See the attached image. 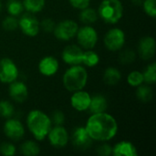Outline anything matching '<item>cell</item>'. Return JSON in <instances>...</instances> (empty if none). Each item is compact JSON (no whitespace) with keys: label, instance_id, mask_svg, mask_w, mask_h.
I'll return each instance as SVG.
<instances>
[{"label":"cell","instance_id":"obj_24","mask_svg":"<svg viewBox=\"0 0 156 156\" xmlns=\"http://www.w3.org/2000/svg\"><path fill=\"white\" fill-rule=\"evenodd\" d=\"M100 62V56L93 51L92 49H86L83 52V58H82V65L86 67H95Z\"/></svg>","mask_w":156,"mask_h":156},{"label":"cell","instance_id":"obj_13","mask_svg":"<svg viewBox=\"0 0 156 156\" xmlns=\"http://www.w3.org/2000/svg\"><path fill=\"white\" fill-rule=\"evenodd\" d=\"M71 143L76 149L85 151L91 146L92 139L88 134L84 126H79L72 133Z\"/></svg>","mask_w":156,"mask_h":156},{"label":"cell","instance_id":"obj_27","mask_svg":"<svg viewBox=\"0 0 156 156\" xmlns=\"http://www.w3.org/2000/svg\"><path fill=\"white\" fill-rule=\"evenodd\" d=\"M144 76V82L147 83L148 85L154 84L156 80V64L155 62H153L149 64L143 73Z\"/></svg>","mask_w":156,"mask_h":156},{"label":"cell","instance_id":"obj_22","mask_svg":"<svg viewBox=\"0 0 156 156\" xmlns=\"http://www.w3.org/2000/svg\"><path fill=\"white\" fill-rule=\"evenodd\" d=\"M20 153L23 155L27 156H36L40 153V147L38 144L32 140L25 141L20 145Z\"/></svg>","mask_w":156,"mask_h":156},{"label":"cell","instance_id":"obj_19","mask_svg":"<svg viewBox=\"0 0 156 156\" xmlns=\"http://www.w3.org/2000/svg\"><path fill=\"white\" fill-rule=\"evenodd\" d=\"M108 108V101L105 96L101 94H95L90 98V103L88 111L92 113H99L106 112Z\"/></svg>","mask_w":156,"mask_h":156},{"label":"cell","instance_id":"obj_28","mask_svg":"<svg viewBox=\"0 0 156 156\" xmlns=\"http://www.w3.org/2000/svg\"><path fill=\"white\" fill-rule=\"evenodd\" d=\"M127 82L130 86L137 88L144 83V76L143 72L138 70H133L129 73L127 76Z\"/></svg>","mask_w":156,"mask_h":156},{"label":"cell","instance_id":"obj_35","mask_svg":"<svg viewBox=\"0 0 156 156\" xmlns=\"http://www.w3.org/2000/svg\"><path fill=\"white\" fill-rule=\"evenodd\" d=\"M50 120L52 122V124L63 125V123L65 122V115H64L62 111L57 110V111L53 112V113H52V115L50 117Z\"/></svg>","mask_w":156,"mask_h":156},{"label":"cell","instance_id":"obj_20","mask_svg":"<svg viewBox=\"0 0 156 156\" xmlns=\"http://www.w3.org/2000/svg\"><path fill=\"white\" fill-rule=\"evenodd\" d=\"M122 80L121 71L115 67H109L103 73V81L109 86L117 85Z\"/></svg>","mask_w":156,"mask_h":156},{"label":"cell","instance_id":"obj_6","mask_svg":"<svg viewBox=\"0 0 156 156\" xmlns=\"http://www.w3.org/2000/svg\"><path fill=\"white\" fill-rule=\"evenodd\" d=\"M79 29V25L71 19H65L56 24L53 30L54 36L60 41H69L76 37Z\"/></svg>","mask_w":156,"mask_h":156},{"label":"cell","instance_id":"obj_31","mask_svg":"<svg viewBox=\"0 0 156 156\" xmlns=\"http://www.w3.org/2000/svg\"><path fill=\"white\" fill-rule=\"evenodd\" d=\"M136 58V53L132 49H125L119 55V60L122 64L127 65L133 63Z\"/></svg>","mask_w":156,"mask_h":156},{"label":"cell","instance_id":"obj_21","mask_svg":"<svg viewBox=\"0 0 156 156\" xmlns=\"http://www.w3.org/2000/svg\"><path fill=\"white\" fill-rule=\"evenodd\" d=\"M98 12L96 9L92 8V7H86L84 9L80 10L79 18L80 20L81 23H83L84 25H90L95 23L98 20Z\"/></svg>","mask_w":156,"mask_h":156},{"label":"cell","instance_id":"obj_16","mask_svg":"<svg viewBox=\"0 0 156 156\" xmlns=\"http://www.w3.org/2000/svg\"><path fill=\"white\" fill-rule=\"evenodd\" d=\"M90 98L89 92L80 90L72 92L71 98H70V104L71 107L78 111V112H85L88 111L90 103Z\"/></svg>","mask_w":156,"mask_h":156},{"label":"cell","instance_id":"obj_7","mask_svg":"<svg viewBox=\"0 0 156 156\" xmlns=\"http://www.w3.org/2000/svg\"><path fill=\"white\" fill-rule=\"evenodd\" d=\"M105 48L110 51H119L125 44V34L122 29L119 27H112L109 29L103 37Z\"/></svg>","mask_w":156,"mask_h":156},{"label":"cell","instance_id":"obj_38","mask_svg":"<svg viewBox=\"0 0 156 156\" xmlns=\"http://www.w3.org/2000/svg\"><path fill=\"white\" fill-rule=\"evenodd\" d=\"M131 1L135 5H143V2H144V0H131Z\"/></svg>","mask_w":156,"mask_h":156},{"label":"cell","instance_id":"obj_14","mask_svg":"<svg viewBox=\"0 0 156 156\" xmlns=\"http://www.w3.org/2000/svg\"><path fill=\"white\" fill-rule=\"evenodd\" d=\"M155 39L151 36H145L139 40L138 55L144 60H149L154 58L155 54Z\"/></svg>","mask_w":156,"mask_h":156},{"label":"cell","instance_id":"obj_34","mask_svg":"<svg viewBox=\"0 0 156 156\" xmlns=\"http://www.w3.org/2000/svg\"><path fill=\"white\" fill-rule=\"evenodd\" d=\"M55 21L49 17H47L40 22V28L46 33H52L55 28Z\"/></svg>","mask_w":156,"mask_h":156},{"label":"cell","instance_id":"obj_8","mask_svg":"<svg viewBox=\"0 0 156 156\" xmlns=\"http://www.w3.org/2000/svg\"><path fill=\"white\" fill-rule=\"evenodd\" d=\"M18 27L27 37H36L40 30V23L35 14L24 13L18 18Z\"/></svg>","mask_w":156,"mask_h":156},{"label":"cell","instance_id":"obj_2","mask_svg":"<svg viewBox=\"0 0 156 156\" xmlns=\"http://www.w3.org/2000/svg\"><path fill=\"white\" fill-rule=\"evenodd\" d=\"M27 127L36 141L41 142L48 136L52 127L50 117L40 110H32L28 112L26 120Z\"/></svg>","mask_w":156,"mask_h":156},{"label":"cell","instance_id":"obj_12","mask_svg":"<svg viewBox=\"0 0 156 156\" xmlns=\"http://www.w3.org/2000/svg\"><path fill=\"white\" fill-rule=\"evenodd\" d=\"M84 50L78 45H69L65 47L61 53V58L64 63L73 66V65H82Z\"/></svg>","mask_w":156,"mask_h":156},{"label":"cell","instance_id":"obj_33","mask_svg":"<svg viewBox=\"0 0 156 156\" xmlns=\"http://www.w3.org/2000/svg\"><path fill=\"white\" fill-rule=\"evenodd\" d=\"M16 153V146L9 142H4L0 144V154L5 156H13Z\"/></svg>","mask_w":156,"mask_h":156},{"label":"cell","instance_id":"obj_3","mask_svg":"<svg viewBox=\"0 0 156 156\" xmlns=\"http://www.w3.org/2000/svg\"><path fill=\"white\" fill-rule=\"evenodd\" d=\"M62 82L69 92L83 90L88 82V72L82 65H73L63 74Z\"/></svg>","mask_w":156,"mask_h":156},{"label":"cell","instance_id":"obj_9","mask_svg":"<svg viewBox=\"0 0 156 156\" xmlns=\"http://www.w3.org/2000/svg\"><path fill=\"white\" fill-rule=\"evenodd\" d=\"M18 69L16 64L9 58L0 59V82L9 84L18 78Z\"/></svg>","mask_w":156,"mask_h":156},{"label":"cell","instance_id":"obj_29","mask_svg":"<svg viewBox=\"0 0 156 156\" xmlns=\"http://www.w3.org/2000/svg\"><path fill=\"white\" fill-rule=\"evenodd\" d=\"M15 113V108L13 104L8 101H0V117L4 119L11 118Z\"/></svg>","mask_w":156,"mask_h":156},{"label":"cell","instance_id":"obj_26","mask_svg":"<svg viewBox=\"0 0 156 156\" xmlns=\"http://www.w3.org/2000/svg\"><path fill=\"white\" fill-rule=\"evenodd\" d=\"M5 6H6L7 13L10 16H20L25 10L23 3L20 0H7Z\"/></svg>","mask_w":156,"mask_h":156},{"label":"cell","instance_id":"obj_36","mask_svg":"<svg viewBox=\"0 0 156 156\" xmlns=\"http://www.w3.org/2000/svg\"><path fill=\"white\" fill-rule=\"evenodd\" d=\"M96 152L101 156H110L112 154V147L107 144H102L97 147Z\"/></svg>","mask_w":156,"mask_h":156},{"label":"cell","instance_id":"obj_23","mask_svg":"<svg viewBox=\"0 0 156 156\" xmlns=\"http://www.w3.org/2000/svg\"><path fill=\"white\" fill-rule=\"evenodd\" d=\"M24 9L32 14L39 13L45 7L46 1L45 0H23L22 1Z\"/></svg>","mask_w":156,"mask_h":156},{"label":"cell","instance_id":"obj_25","mask_svg":"<svg viewBox=\"0 0 156 156\" xmlns=\"http://www.w3.org/2000/svg\"><path fill=\"white\" fill-rule=\"evenodd\" d=\"M154 93L153 90L148 85H140L137 87L136 90V97L142 102H149L153 99Z\"/></svg>","mask_w":156,"mask_h":156},{"label":"cell","instance_id":"obj_32","mask_svg":"<svg viewBox=\"0 0 156 156\" xmlns=\"http://www.w3.org/2000/svg\"><path fill=\"white\" fill-rule=\"evenodd\" d=\"M143 7L147 16L154 18L156 16V0H144Z\"/></svg>","mask_w":156,"mask_h":156},{"label":"cell","instance_id":"obj_11","mask_svg":"<svg viewBox=\"0 0 156 156\" xmlns=\"http://www.w3.org/2000/svg\"><path fill=\"white\" fill-rule=\"evenodd\" d=\"M51 146L57 149L65 147L69 143V133L62 125L51 127L47 136Z\"/></svg>","mask_w":156,"mask_h":156},{"label":"cell","instance_id":"obj_5","mask_svg":"<svg viewBox=\"0 0 156 156\" xmlns=\"http://www.w3.org/2000/svg\"><path fill=\"white\" fill-rule=\"evenodd\" d=\"M77 41L82 49H93L98 42V33L90 25L79 27L76 34Z\"/></svg>","mask_w":156,"mask_h":156},{"label":"cell","instance_id":"obj_39","mask_svg":"<svg viewBox=\"0 0 156 156\" xmlns=\"http://www.w3.org/2000/svg\"><path fill=\"white\" fill-rule=\"evenodd\" d=\"M2 8H3V5H2V3H1V1H0V13H1V11H2Z\"/></svg>","mask_w":156,"mask_h":156},{"label":"cell","instance_id":"obj_10","mask_svg":"<svg viewBox=\"0 0 156 156\" xmlns=\"http://www.w3.org/2000/svg\"><path fill=\"white\" fill-rule=\"evenodd\" d=\"M3 131L5 135L11 141H19L25 135L24 124L17 119L8 118L4 123Z\"/></svg>","mask_w":156,"mask_h":156},{"label":"cell","instance_id":"obj_37","mask_svg":"<svg viewBox=\"0 0 156 156\" xmlns=\"http://www.w3.org/2000/svg\"><path fill=\"white\" fill-rule=\"evenodd\" d=\"M70 5L76 9L81 10L90 6V0H69Z\"/></svg>","mask_w":156,"mask_h":156},{"label":"cell","instance_id":"obj_17","mask_svg":"<svg viewBox=\"0 0 156 156\" xmlns=\"http://www.w3.org/2000/svg\"><path fill=\"white\" fill-rule=\"evenodd\" d=\"M59 68L58 59L52 56H47L40 59L38 63V71L40 74L46 77H51L55 75Z\"/></svg>","mask_w":156,"mask_h":156},{"label":"cell","instance_id":"obj_1","mask_svg":"<svg viewBox=\"0 0 156 156\" xmlns=\"http://www.w3.org/2000/svg\"><path fill=\"white\" fill-rule=\"evenodd\" d=\"M84 127L92 141L98 142L111 141L118 133L115 118L105 112L90 114Z\"/></svg>","mask_w":156,"mask_h":156},{"label":"cell","instance_id":"obj_15","mask_svg":"<svg viewBox=\"0 0 156 156\" xmlns=\"http://www.w3.org/2000/svg\"><path fill=\"white\" fill-rule=\"evenodd\" d=\"M8 95L14 101L17 103H22L26 101L28 97L27 87L24 82L16 80L15 81L9 83Z\"/></svg>","mask_w":156,"mask_h":156},{"label":"cell","instance_id":"obj_4","mask_svg":"<svg viewBox=\"0 0 156 156\" xmlns=\"http://www.w3.org/2000/svg\"><path fill=\"white\" fill-rule=\"evenodd\" d=\"M98 16L107 24L118 23L123 16V5L121 0H102L98 8Z\"/></svg>","mask_w":156,"mask_h":156},{"label":"cell","instance_id":"obj_30","mask_svg":"<svg viewBox=\"0 0 156 156\" xmlns=\"http://www.w3.org/2000/svg\"><path fill=\"white\" fill-rule=\"evenodd\" d=\"M2 27L5 31H14L18 27V19L14 16H7L2 21Z\"/></svg>","mask_w":156,"mask_h":156},{"label":"cell","instance_id":"obj_18","mask_svg":"<svg viewBox=\"0 0 156 156\" xmlns=\"http://www.w3.org/2000/svg\"><path fill=\"white\" fill-rule=\"evenodd\" d=\"M112 154L114 156H138V152L133 143L122 141L112 147Z\"/></svg>","mask_w":156,"mask_h":156}]
</instances>
